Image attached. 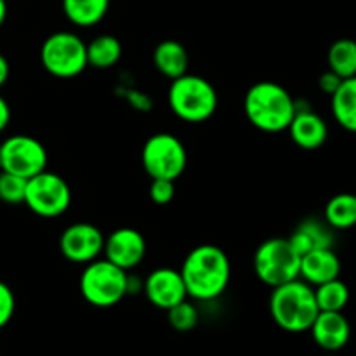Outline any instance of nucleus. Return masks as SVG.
Returning a JSON list of instances; mask_svg holds the SVG:
<instances>
[{"label": "nucleus", "mask_w": 356, "mask_h": 356, "mask_svg": "<svg viewBox=\"0 0 356 356\" xmlns=\"http://www.w3.org/2000/svg\"><path fill=\"white\" fill-rule=\"evenodd\" d=\"M329 70L339 75L341 79L356 76V40L353 38H339L334 42L327 54Z\"/></svg>", "instance_id": "5701e85b"}, {"label": "nucleus", "mask_w": 356, "mask_h": 356, "mask_svg": "<svg viewBox=\"0 0 356 356\" xmlns=\"http://www.w3.org/2000/svg\"><path fill=\"white\" fill-rule=\"evenodd\" d=\"M323 219L327 225L336 229H350L356 226V195L337 193L327 202Z\"/></svg>", "instance_id": "412c9836"}, {"label": "nucleus", "mask_w": 356, "mask_h": 356, "mask_svg": "<svg viewBox=\"0 0 356 356\" xmlns=\"http://www.w3.org/2000/svg\"><path fill=\"white\" fill-rule=\"evenodd\" d=\"M143 291H145L146 299L155 308L165 309V312L188 299L181 271L174 268H159L152 271L148 278L143 282Z\"/></svg>", "instance_id": "ddd939ff"}, {"label": "nucleus", "mask_w": 356, "mask_h": 356, "mask_svg": "<svg viewBox=\"0 0 356 356\" xmlns=\"http://www.w3.org/2000/svg\"><path fill=\"white\" fill-rule=\"evenodd\" d=\"M9 73H10V66L9 61L3 54H0V87L6 86L7 79H9Z\"/></svg>", "instance_id": "7c9ffc66"}, {"label": "nucleus", "mask_w": 356, "mask_h": 356, "mask_svg": "<svg viewBox=\"0 0 356 356\" xmlns=\"http://www.w3.org/2000/svg\"><path fill=\"white\" fill-rule=\"evenodd\" d=\"M341 261L334 249H315L301 257V271L299 278L312 287L322 285L325 282L339 278Z\"/></svg>", "instance_id": "dca6fc26"}, {"label": "nucleus", "mask_w": 356, "mask_h": 356, "mask_svg": "<svg viewBox=\"0 0 356 356\" xmlns=\"http://www.w3.org/2000/svg\"><path fill=\"white\" fill-rule=\"evenodd\" d=\"M188 298L195 301H212L226 291L232 278V264L225 250L218 245H198L191 250L181 266Z\"/></svg>", "instance_id": "f257e3e1"}, {"label": "nucleus", "mask_w": 356, "mask_h": 356, "mask_svg": "<svg viewBox=\"0 0 356 356\" xmlns=\"http://www.w3.org/2000/svg\"><path fill=\"white\" fill-rule=\"evenodd\" d=\"M40 61L52 76L73 79L89 66L87 44L72 31H56L42 44Z\"/></svg>", "instance_id": "0eeeda50"}, {"label": "nucleus", "mask_w": 356, "mask_h": 356, "mask_svg": "<svg viewBox=\"0 0 356 356\" xmlns=\"http://www.w3.org/2000/svg\"><path fill=\"white\" fill-rule=\"evenodd\" d=\"M122 58V44L113 35H99L87 44V63L97 70L113 68Z\"/></svg>", "instance_id": "4be33fe9"}, {"label": "nucleus", "mask_w": 356, "mask_h": 356, "mask_svg": "<svg viewBox=\"0 0 356 356\" xmlns=\"http://www.w3.org/2000/svg\"><path fill=\"white\" fill-rule=\"evenodd\" d=\"M332 117L344 131L356 134V76L344 79L330 96Z\"/></svg>", "instance_id": "6ab92c4d"}, {"label": "nucleus", "mask_w": 356, "mask_h": 356, "mask_svg": "<svg viewBox=\"0 0 356 356\" xmlns=\"http://www.w3.org/2000/svg\"><path fill=\"white\" fill-rule=\"evenodd\" d=\"M26 181L28 179L16 176V174L0 170V200L9 205L23 204Z\"/></svg>", "instance_id": "a878e982"}, {"label": "nucleus", "mask_w": 356, "mask_h": 356, "mask_svg": "<svg viewBox=\"0 0 356 356\" xmlns=\"http://www.w3.org/2000/svg\"><path fill=\"white\" fill-rule=\"evenodd\" d=\"M301 256L289 238H270L254 254V273L268 287L275 289L299 278Z\"/></svg>", "instance_id": "423d86ee"}, {"label": "nucleus", "mask_w": 356, "mask_h": 356, "mask_svg": "<svg viewBox=\"0 0 356 356\" xmlns=\"http://www.w3.org/2000/svg\"><path fill=\"white\" fill-rule=\"evenodd\" d=\"M219 97L214 86L200 75L177 76L169 87V106L172 113L188 124L209 120L218 110Z\"/></svg>", "instance_id": "20e7f679"}, {"label": "nucleus", "mask_w": 356, "mask_h": 356, "mask_svg": "<svg viewBox=\"0 0 356 356\" xmlns=\"http://www.w3.org/2000/svg\"><path fill=\"white\" fill-rule=\"evenodd\" d=\"M318 313L315 289L301 278L278 285L271 292L270 315L285 332H308Z\"/></svg>", "instance_id": "7ed1b4c3"}, {"label": "nucleus", "mask_w": 356, "mask_h": 356, "mask_svg": "<svg viewBox=\"0 0 356 356\" xmlns=\"http://www.w3.org/2000/svg\"><path fill=\"white\" fill-rule=\"evenodd\" d=\"M6 17H7V2L6 0H0V28H2V24L6 23Z\"/></svg>", "instance_id": "2f4dec72"}, {"label": "nucleus", "mask_w": 356, "mask_h": 356, "mask_svg": "<svg viewBox=\"0 0 356 356\" xmlns=\"http://www.w3.org/2000/svg\"><path fill=\"white\" fill-rule=\"evenodd\" d=\"M104 259L129 271L139 266L146 256V240L138 229L118 228L104 238Z\"/></svg>", "instance_id": "f8f14e48"}, {"label": "nucleus", "mask_w": 356, "mask_h": 356, "mask_svg": "<svg viewBox=\"0 0 356 356\" xmlns=\"http://www.w3.org/2000/svg\"><path fill=\"white\" fill-rule=\"evenodd\" d=\"M341 82H343V79H341L339 75H336L334 72H330V70H327L325 73H322L318 79V87L322 92L329 94V96H332L334 92H336L337 89H339Z\"/></svg>", "instance_id": "c85d7f7f"}, {"label": "nucleus", "mask_w": 356, "mask_h": 356, "mask_svg": "<svg viewBox=\"0 0 356 356\" xmlns=\"http://www.w3.org/2000/svg\"><path fill=\"white\" fill-rule=\"evenodd\" d=\"M24 205L40 218H58L72 204V190L65 177L42 170L26 181Z\"/></svg>", "instance_id": "1a4fd4ad"}, {"label": "nucleus", "mask_w": 356, "mask_h": 356, "mask_svg": "<svg viewBox=\"0 0 356 356\" xmlns=\"http://www.w3.org/2000/svg\"><path fill=\"white\" fill-rule=\"evenodd\" d=\"M323 356H336L334 353H329V355H323Z\"/></svg>", "instance_id": "473e14b6"}, {"label": "nucleus", "mask_w": 356, "mask_h": 356, "mask_svg": "<svg viewBox=\"0 0 356 356\" xmlns=\"http://www.w3.org/2000/svg\"><path fill=\"white\" fill-rule=\"evenodd\" d=\"M110 9V0H63V13L70 23L90 28L103 21Z\"/></svg>", "instance_id": "aec40b11"}, {"label": "nucleus", "mask_w": 356, "mask_h": 356, "mask_svg": "<svg viewBox=\"0 0 356 356\" xmlns=\"http://www.w3.org/2000/svg\"><path fill=\"white\" fill-rule=\"evenodd\" d=\"M153 63L163 76L174 80L188 72L190 58H188V51L183 44H179L177 40H163L155 47Z\"/></svg>", "instance_id": "a211bd4d"}, {"label": "nucleus", "mask_w": 356, "mask_h": 356, "mask_svg": "<svg viewBox=\"0 0 356 356\" xmlns=\"http://www.w3.org/2000/svg\"><path fill=\"white\" fill-rule=\"evenodd\" d=\"M141 163L152 179L176 181L186 169V148L176 136L159 132L143 146Z\"/></svg>", "instance_id": "6e6552de"}, {"label": "nucleus", "mask_w": 356, "mask_h": 356, "mask_svg": "<svg viewBox=\"0 0 356 356\" xmlns=\"http://www.w3.org/2000/svg\"><path fill=\"white\" fill-rule=\"evenodd\" d=\"M14 309H16V299H14L13 289L0 282V329H3L10 322Z\"/></svg>", "instance_id": "cd10ccee"}, {"label": "nucleus", "mask_w": 356, "mask_h": 356, "mask_svg": "<svg viewBox=\"0 0 356 356\" xmlns=\"http://www.w3.org/2000/svg\"><path fill=\"white\" fill-rule=\"evenodd\" d=\"M127 271L108 259H94L80 275V294L96 308H111L127 296Z\"/></svg>", "instance_id": "39448f33"}, {"label": "nucleus", "mask_w": 356, "mask_h": 356, "mask_svg": "<svg viewBox=\"0 0 356 356\" xmlns=\"http://www.w3.org/2000/svg\"><path fill=\"white\" fill-rule=\"evenodd\" d=\"M167 313H169L170 327H172L174 330H177V332H190V330H193L198 323L197 308H195V305H191L188 299H184L179 305L167 309Z\"/></svg>", "instance_id": "393cba45"}, {"label": "nucleus", "mask_w": 356, "mask_h": 356, "mask_svg": "<svg viewBox=\"0 0 356 356\" xmlns=\"http://www.w3.org/2000/svg\"><path fill=\"white\" fill-rule=\"evenodd\" d=\"M243 111L256 129L263 132L287 131L296 115V99L280 83L263 80L247 90Z\"/></svg>", "instance_id": "f03ea898"}, {"label": "nucleus", "mask_w": 356, "mask_h": 356, "mask_svg": "<svg viewBox=\"0 0 356 356\" xmlns=\"http://www.w3.org/2000/svg\"><path fill=\"white\" fill-rule=\"evenodd\" d=\"M287 131L292 141L301 149H308V152L322 148L329 138L327 122L309 106L301 108L298 101H296V115Z\"/></svg>", "instance_id": "4468645a"}, {"label": "nucleus", "mask_w": 356, "mask_h": 356, "mask_svg": "<svg viewBox=\"0 0 356 356\" xmlns=\"http://www.w3.org/2000/svg\"><path fill=\"white\" fill-rule=\"evenodd\" d=\"M47 167V149L38 139L14 134L0 141V170L30 179Z\"/></svg>", "instance_id": "9d476101"}, {"label": "nucleus", "mask_w": 356, "mask_h": 356, "mask_svg": "<svg viewBox=\"0 0 356 356\" xmlns=\"http://www.w3.org/2000/svg\"><path fill=\"white\" fill-rule=\"evenodd\" d=\"M174 195H176L174 181L152 179V184H149V198H152L156 205L170 204V202L174 200Z\"/></svg>", "instance_id": "bb28decb"}, {"label": "nucleus", "mask_w": 356, "mask_h": 356, "mask_svg": "<svg viewBox=\"0 0 356 356\" xmlns=\"http://www.w3.org/2000/svg\"><path fill=\"white\" fill-rule=\"evenodd\" d=\"M104 247V235L90 222L70 225L59 238V250L63 257L75 264H89L99 257Z\"/></svg>", "instance_id": "9b49d317"}, {"label": "nucleus", "mask_w": 356, "mask_h": 356, "mask_svg": "<svg viewBox=\"0 0 356 356\" xmlns=\"http://www.w3.org/2000/svg\"><path fill=\"white\" fill-rule=\"evenodd\" d=\"M313 289L320 312H343L350 302V289L339 278H334Z\"/></svg>", "instance_id": "b1692460"}, {"label": "nucleus", "mask_w": 356, "mask_h": 356, "mask_svg": "<svg viewBox=\"0 0 356 356\" xmlns=\"http://www.w3.org/2000/svg\"><path fill=\"white\" fill-rule=\"evenodd\" d=\"M309 332L316 346L327 353L341 351L351 339V325L343 312H320Z\"/></svg>", "instance_id": "2eb2a0df"}, {"label": "nucleus", "mask_w": 356, "mask_h": 356, "mask_svg": "<svg viewBox=\"0 0 356 356\" xmlns=\"http://www.w3.org/2000/svg\"><path fill=\"white\" fill-rule=\"evenodd\" d=\"M10 122V106L2 96H0V132L6 131Z\"/></svg>", "instance_id": "c756f323"}, {"label": "nucleus", "mask_w": 356, "mask_h": 356, "mask_svg": "<svg viewBox=\"0 0 356 356\" xmlns=\"http://www.w3.org/2000/svg\"><path fill=\"white\" fill-rule=\"evenodd\" d=\"M292 247L299 252V256L312 252L315 249H330L336 242L334 229L325 222V219L308 218L299 222L298 228L294 229L291 236Z\"/></svg>", "instance_id": "f3484780"}]
</instances>
